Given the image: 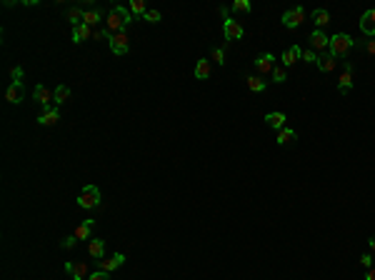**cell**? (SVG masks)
Instances as JSON below:
<instances>
[{
  "label": "cell",
  "instance_id": "obj_32",
  "mask_svg": "<svg viewBox=\"0 0 375 280\" xmlns=\"http://www.w3.org/2000/svg\"><path fill=\"white\" fill-rule=\"evenodd\" d=\"M213 60L218 65H225V48H213Z\"/></svg>",
  "mask_w": 375,
  "mask_h": 280
},
{
  "label": "cell",
  "instance_id": "obj_12",
  "mask_svg": "<svg viewBox=\"0 0 375 280\" xmlns=\"http://www.w3.org/2000/svg\"><path fill=\"white\" fill-rule=\"evenodd\" d=\"M23 95H25L23 83H10V88L5 90V100H8V103H13V105H18L20 100H23Z\"/></svg>",
  "mask_w": 375,
  "mask_h": 280
},
{
  "label": "cell",
  "instance_id": "obj_19",
  "mask_svg": "<svg viewBox=\"0 0 375 280\" xmlns=\"http://www.w3.org/2000/svg\"><path fill=\"white\" fill-rule=\"evenodd\" d=\"M360 30H363L368 38H375V20H373L370 10H368V13H363V18H360Z\"/></svg>",
  "mask_w": 375,
  "mask_h": 280
},
{
  "label": "cell",
  "instance_id": "obj_4",
  "mask_svg": "<svg viewBox=\"0 0 375 280\" xmlns=\"http://www.w3.org/2000/svg\"><path fill=\"white\" fill-rule=\"evenodd\" d=\"M305 23V8L298 5V8H290L288 13H283V25L288 28V30H295Z\"/></svg>",
  "mask_w": 375,
  "mask_h": 280
},
{
  "label": "cell",
  "instance_id": "obj_15",
  "mask_svg": "<svg viewBox=\"0 0 375 280\" xmlns=\"http://www.w3.org/2000/svg\"><path fill=\"white\" fill-rule=\"evenodd\" d=\"M65 273H70L73 280H85L88 275V265L80 260V263H65Z\"/></svg>",
  "mask_w": 375,
  "mask_h": 280
},
{
  "label": "cell",
  "instance_id": "obj_31",
  "mask_svg": "<svg viewBox=\"0 0 375 280\" xmlns=\"http://www.w3.org/2000/svg\"><path fill=\"white\" fill-rule=\"evenodd\" d=\"M270 75H273V80H275V83H285V80H288V70H285L283 65H275Z\"/></svg>",
  "mask_w": 375,
  "mask_h": 280
},
{
  "label": "cell",
  "instance_id": "obj_40",
  "mask_svg": "<svg viewBox=\"0 0 375 280\" xmlns=\"http://www.w3.org/2000/svg\"><path fill=\"white\" fill-rule=\"evenodd\" d=\"M88 280H108V273H103V270H95V273H90V278Z\"/></svg>",
  "mask_w": 375,
  "mask_h": 280
},
{
  "label": "cell",
  "instance_id": "obj_29",
  "mask_svg": "<svg viewBox=\"0 0 375 280\" xmlns=\"http://www.w3.org/2000/svg\"><path fill=\"white\" fill-rule=\"evenodd\" d=\"M83 15H85V10H80V8H70V10H68V20L73 23V28L83 23Z\"/></svg>",
  "mask_w": 375,
  "mask_h": 280
},
{
  "label": "cell",
  "instance_id": "obj_2",
  "mask_svg": "<svg viewBox=\"0 0 375 280\" xmlns=\"http://www.w3.org/2000/svg\"><path fill=\"white\" fill-rule=\"evenodd\" d=\"M353 45H355V40H353L348 33H335L333 38H330L328 50H330V55H333V58H345L353 50Z\"/></svg>",
  "mask_w": 375,
  "mask_h": 280
},
{
  "label": "cell",
  "instance_id": "obj_26",
  "mask_svg": "<svg viewBox=\"0 0 375 280\" xmlns=\"http://www.w3.org/2000/svg\"><path fill=\"white\" fill-rule=\"evenodd\" d=\"M318 68L323 70V73H330V70H335V58L333 55H320V60H318Z\"/></svg>",
  "mask_w": 375,
  "mask_h": 280
},
{
  "label": "cell",
  "instance_id": "obj_18",
  "mask_svg": "<svg viewBox=\"0 0 375 280\" xmlns=\"http://www.w3.org/2000/svg\"><path fill=\"white\" fill-rule=\"evenodd\" d=\"M210 73H213L210 60H198V63H195V78H198V80H208Z\"/></svg>",
  "mask_w": 375,
  "mask_h": 280
},
{
  "label": "cell",
  "instance_id": "obj_11",
  "mask_svg": "<svg viewBox=\"0 0 375 280\" xmlns=\"http://www.w3.org/2000/svg\"><path fill=\"white\" fill-rule=\"evenodd\" d=\"M328 45H330V38L323 30L310 33V50H328Z\"/></svg>",
  "mask_w": 375,
  "mask_h": 280
},
{
  "label": "cell",
  "instance_id": "obj_5",
  "mask_svg": "<svg viewBox=\"0 0 375 280\" xmlns=\"http://www.w3.org/2000/svg\"><path fill=\"white\" fill-rule=\"evenodd\" d=\"M353 83H355V68H353L350 60H345V63H343V73H340V78H338V90H340V93H348V90L353 88Z\"/></svg>",
  "mask_w": 375,
  "mask_h": 280
},
{
  "label": "cell",
  "instance_id": "obj_17",
  "mask_svg": "<svg viewBox=\"0 0 375 280\" xmlns=\"http://www.w3.org/2000/svg\"><path fill=\"white\" fill-rule=\"evenodd\" d=\"M295 140H298V133L293 130V128H283V130H278V138H275L278 145H290Z\"/></svg>",
  "mask_w": 375,
  "mask_h": 280
},
{
  "label": "cell",
  "instance_id": "obj_36",
  "mask_svg": "<svg viewBox=\"0 0 375 280\" xmlns=\"http://www.w3.org/2000/svg\"><path fill=\"white\" fill-rule=\"evenodd\" d=\"M110 35H113V33H110L108 28H103V30H93V38H95V40H103V38L110 40Z\"/></svg>",
  "mask_w": 375,
  "mask_h": 280
},
{
  "label": "cell",
  "instance_id": "obj_22",
  "mask_svg": "<svg viewBox=\"0 0 375 280\" xmlns=\"http://www.w3.org/2000/svg\"><path fill=\"white\" fill-rule=\"evenodd\" d=\"M245 80H248V88H250L253 93H263V90H265V88H268V83H265V80H263L260 75H248Z\"/></svg>",
  "mask_w": 375,
  "mask_h": 280
},
{
  "label": "cell",
  "instance_id": "obj_8",
  "mask_svg": "<svg viewBox=\"0 0 375 280\" xmlns=\"http://www.w3.org/2000/svg\"><path fill=\"white\" fill-rule=\"evenodd\" d=\"M273 68H275V58L270 53H260L255 58V70H258V75H268V73H273Z\"/></svg>",
  "mask_w": 375,
  "mask_h": 280
},
{
  "label": "cell",
  "instance_id": "obj_28",
  "mask_svg": "<svg viewBox=\"0 0 375 280\" xmlns=\"http://www.w3.org/2000/svg\"><path fill=\"white\" fill-rule=\"evenodd\" d=\"M83 23L85 25H95V23H100V10H85V15H83Z\"/></svg>",
  "mask_w": 375,
  "mask_h": 280
},
{
  "label": "cell",
  "instance_id": "obj_7",
  "mask_svg": "<svg viewBox=\"0 0 375 280\" xmlns=\"http://www.w3.org/2000/svg\"><path fill=\"white\" fill-rule=\"evenodd\" d=\"M125 263V255L123 253H115L113 258H108V260H95V265H98V270H103V273H113V270H118L120 265Z\"/></svg>",
  "mask_w": 375,
  "mask_h": 280
},
{
  "label": "cell",
  "instance_id": "obj_10",
  "mask_svg": "<svg viewBox=\"0 0 375 280\" xmlns=\"http://www.w3.org/2000/svg\"><path fill=\"white\" fill-rule=\"evenodd\" d=\"M58 120H60V113H58V108H53V105L45 108V110H43V113L35 118L38 125H55Z\"/></svg>",
  "mask_w": 375,
  "mask_h": 280
},
{
  "label": "cell",
  "instance_id": "obj_13",
  "mask_svg": "<svg viewBox=\"0 0 375 280\" xmlns=\"http://www.w3.org/2000/svg\"><path fill=\"white\" fill-rule=\"evenodd\" d=\"M33 95H35V100L43 105V110H45V108H50V103H53V93L45 88V85H35Z\"/></svg>",
  "mask_w": 375,
  "mask_h": 280
},
{
  "label": "cell",
  "instance_id": "obj_1",
  "mask_svg": "<svg viewBox=\"0 0 375 280\" xmlns=\"http://www.w3.org/2000/svg\"><path fill=\"white\" fill-rule=\"evenodd\" d=\"M133 13H130V8H123V5H113L108 13V20H105V25L110 33H125L130 28V23H133Z\"/></svg>",
  "mask_w": 375,
  "mask_h": 280
},
{
  "label": "cell",
  "instance_id": "obj_20",
  "mask_svg": "<svg viewBox=\"0 0 375 280\" xmlns=\"http://www.w3.org/2000/svg\"><path fill=\"white\" fill-rule=\"evenodd\" d=\"M285 120H288V118H285V113H268V115H265V123L273 128V130H283V128H285Z\"/></svg>",
  "mask_w": 375,
  "mask_h": 280
},
{
  "label": "cell",
  "instance_id": "obj_42",
  "mask_svg": "<svg viewBox=\"0 0 375 280\" xmlns=\"http://www.w3.org/2000/svg\"><path fill=\"white\" fill-rule=\"evenodd\" d=\"M368 243H370V250H373V253H375V235H373V238H370V240H368Z\"/></svg>",
  "mask_w": 375,
  "mask_h": 280
},
{
  "label": "cell",
  "instance_id": "obj_24",
  "mask_svg": "<svg viewBox=\"0 0 375 280\" xmlns=\"http://www.w3.org/2000/svg\"><path fill=\"white\" fill-rule=\"evenodd\" d=\"M68 98H70V88H68V85H58V88L53 90V100H55V105H63Z\"/></svg>",
  "mask_w": 375,
  "mask_h": 280
},
{
  "label": "cell",
  "instance_id": "obj_14",
  "mask_svg": "<svg viewBox=\"0 0 375 280\" xmlns=\"http://www.w3.org/2000/svg\"><path fill=\"white\" fill-rule=\"evenodd\" d=\"M300 58H303V50H300L298 45H290L288 50L283 53V58H280V60H283V68H290V65H295V60H300Z\"/></svg>",
  "mask_w": 375,
  "mask_h": 280
},
{
  "label": "cell",
  "instance_id": "obj_9",
  "mask_svg": "<svg viewBox=\"0 0 375 280\" xmlns=\"http://www.w3.org/2000/svg\"><path fill=\"white\" fill-rule=\"evenodd\" d=\"M223 33H225L228 40H240L243 38V25L238 23V20H233V18H225L223 20Z\"/></svg>",
  "mask_w": 375,
  "mask_h": 280
},
{
  "label": "cell",
  "instance_id": "obj_6",
  "mask_svg": "<svg viewBox=\"0 0 375 280\" xmlns=\"http://www.w3.org/2000/svg\"><path fill=\"white\" fill-rule=\"evenodd\" d=\"M108 43H110V50H113L115 55H125L130 50V40H128L125 33H113Z\"/></svg>",
  "mask_w": 375,
  "mask_h": 280
},
{
  "label": "cell",
  "instance_id": "obj_30",
  "mask_svg": "<svg viewBox=\"0 0 375 280\" xmlns=\"http://www.w3.org/2000/svg\"><path fill=\"white\" fill-rule=\"evenodd\" d=\"M230 8H233V13H250V10H253L250 0H235Z\"/></svg>",
  "mask_w": 375,
  "mask_h": 280
},
{
  "label": "cell",
  "instance_id": "obj_41",
  "mask_svg": "<svg viewBox=\"0 0 375 280\" xmlns=\"http://www.w3.org/2000/svg\"><path fill=\"white\" fill-rule=\"evenodd\" d=\"M365 280H375V268H370V270H368V275H365Z\"/></svg>",
  "mask_w": 375,
  "mask_h": 280
},
{
  "label": "cell",
  "instance_id": "obj_35",
  "mask_svg": "<svg viewBox=\"0 0 375 280\" xmlns=\"http://www.w3.org/2000/svg\"><path fill=\"white\" fill-rule=\"evenodd\" d=\"M363 50H365L368 55H375V38H370V40L363 43Z\"/></svg>",
  "mask_w": 375,
  "mask_h": 280
},
{
  "label": "cell",
  "instance_id": "obj_23",
  "mask_svg": "<svg viewBox=\"0 0 375 280\" xmlns=\"http://www.w3.org/2000/svg\"><path fill=\"white\" fill-rule=\"evenodd\" d=\"M88 253H90L95 260H100L103 258V253H105V243L103 240H98V238H90V245H88Z\"/></svg>",
  "mask_w": 375,
  "mask_h": 280
},
{
  "label": "cell",
  "instance_id": "obj_37",
  "mask_svg": "<svg viewBox=\"0 0 375 280\" xmlns=\"http://www.w3.org/2000/svg\"><path fill=\"white\" fill-rule=\"evenodd\" d=\"M10 78H13V83H23V80H20V78H23V68L15 65V68L10 70Z\"/></svg>",
  "mask_w": 375,
  "mask_h": 280
},
{
  "label": "cell",
  "instance_id": "obj_38",
  "mask_svg": "<svg viewBox=\"0 0 375 280\" xmlns=\"http://www.w3.org/2000/svg\"><path fill=\"white\" fill-rule=\"evenodd\" d=\"M360 265H363V268H368V270L373 268V255H370V253H365V255H360Z\"/></svg>",
  "mask_w": 375,
  "mask_h": 280
},
{
  "label": "cell",
  "instance_id": "obj_3",
  "mask_svg": "<svg viewBox=\"0 0 375 280\" xmlns=\"http://www.w3.org/2000/svg\"><path fill=\"white\" fill-rule=\"evenodd\" d=\"M78 205H80L83 210L98 208V205H100V190H98L95 185H85V188L80 190V195H78Z\"/></svg>",
  "mask_w": 375,
  "mask_h": 280
},
{
  "label": "cell",
  "instance_id": "obj_25",
  "mask_svg": "<svg viewBox=\"0 0 375 280\" xmlns=\"http://www.w3.org/2000/svg\"><path fill=\"white\" fill-rule=\"evenodd\" d=\"M313 20H315V25H318V30H320V28H325V25L330 23V13L323 10V8H318V10H313Z\"/></svg>",
  "mask_w": 375,
  "mask_h": 280
},
{
  "label": "cell",
  "instance_id": "obj_43",
  "mask_svg": "<svg viewBox=\"0 0 375 280\" xmlns=\"http://www.w3.org/2000/svg\"><path fill=\"white\" fill-rule=\"evenodd\" d=\"M370 15H373V20H375V8H373V10H370Z\"/></svg>",
  "mask_w": 375,
  "mask_h": 280
},
{
  "label": "cell",
  "instance_id": "obj_21",
  "mask_svg": "<svg viewBox=\"0 0 375 280\" xmlns=\"http://www.w3.org/2000/svg\"><path fill=\"white\" fill-rule=\"evenodd\" d=\"M93 225H95V220H90V218L83 220V223L75 228V238H78V240H88V238H90V230H93Z\"/></svg>",
  "mask_w": 375,
  "mask_h": 280
},
{
  "label": "cell",
  "instance_id": "obj_34",
  "mask_svg": "<svg viewBox=\"0 0 375 280\" xmlns=\"http://www.w3.org/2000/svg\"><path fill=\"white\" fill-rule=\"evenodd\" d=\"M303 60H305V63H315V65H318L320 55H318L315 50H303Z\"/></svg>",
  "mask_w": 375,
  "mask_h": 280
},
{
  "label": "cell",
  "instance_id": "obj_27",
  "mask_svg": "<svg viewBox=\"0 0 375 280\" xmlns=\"http://www.w3.org/2000/svg\"><path fill=\"white\" fill-rule=\"evenodd\" d=\"M130 13H133V18H143L145 13H148V8H145V3L143 0H130Z\"/></svg>",
  "mask_w": 375,
  "mask_h": 280
},
{
  "label": "cell",
  "instance_id": "obj_39",
  "mask_svg": "<svg viewBox=\"0 0 375 280\" xmlns=\"http://www.w3.org/2000/svg\"><path fill=\"white\" fill-rule=\"evenodd\" d=\"M75 243H78V238H75V235H68V238L63 240V248H75Z\"/></svg>",
  "mask_w": 375,
  "mask_h": 280
},
{
  "label": "cell",
  "instance_id": "obj_16",
  "mask_svg": "<svg viewBox=\"0 0 375 280\" xmlns=\"http://www.w3.org/2000/svg\"><path fill=\"white\" fill-rule=\"evenodd\" d=\"M90 38H93V28L90 25L80 23V25L73 28V43H85V40H90Z\"/></svg>",
  "mask_w": 375,
  "mask_h": 280
},
{
  "label": "cell",
  "instance_id": "obj_33",
  "mask_svg": "<svg viewBox=\"0 0 375 280\" xmlns=\"http://www.w3.org/2000/svg\"><path fill=\"white\" fill-rule=\"evenodd\" d=\"M160 10H148L145 15H143V20H148V23H160Z\"/></svg>",
  "mask_w": 375,
  "mask_h": 280
}]
</instances>
